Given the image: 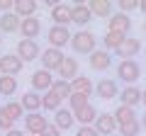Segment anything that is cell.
Instances as JSON below:
<instances>
[{"mask_svg": "<svg viewBox=\"0 0 146 136\" xmlns=\"http://www.w3.org/2000/svg\"><path fill=\"white\" fill-rule=\"evenodd\" d=\"M51 124V121L46 119V117L42 114V112H32V114H25V129L29 131V134L34 136H42L44 131H46V126Z\"/></svg>", "mask_w": 146, "mask_h": 136, "instance_id": "obj_8", "label": "cell"}, {"mask_svg": "<svg viewBox=\"0 0 146 136\" xmlns=\"http://www.w3.org/2000/svg\"><path fill=\"white\" fill-rule=\"evenodd\" d=\"M17 78L15 75H0V97H12L17 92Z\"/></svg>", "mask_w": 146, "mask_h": 136, "instance_id": "obj_26", "label": "cell"}, {"mask_svg": "<svg viewBox=\"0 0 146 136\" xmlns=\"http://www.w3.org/2000/svg\"><path fill=\"white\" fill-rule=\"evenodd\" d=\"M98 114H100V112L95 110L93 105H88V107H83V110L76 112V121H78L80 126H93L95 119H98Z\"/></svg>", "mask_w": 146, "mask_h": 136, "instance_id": "obj_24", "label": "cell"}, {"mask_svg": "<svg viewBox=\"0 0 146 136\" xmlns=\"http://www.w3.org/2000/svg\"><path fill=\"white\" fill-rule=\"evenodd\" d=\"M3 110L7 112V117H12V119H25V107L20 105V102H5V107Z\"/></svg>", "mask_w": 146, "mask_h": 136, "instance_id": "obj_33", "label": "cell"}, {"mask_svg": "<svg viewBox=\"0 0 146 136\" xmlns=\"http://www.w3.org/2000/svg\"><path fill=\"white\" fill-rule=\"evenodd\" d=\"M29 136H34V134H29Z\"/></svg>", "mask_w": 146, "mask_h": 136, "instance_id": "obj_45", "label": "cell"}, {"mask_svg": "<svg viewBox=\"0 0 146 136\" xmlns=\"http://www.w3.org/2000/svg\"><path fill=\"white\" fill-rule=\"evenodd\" d=\"M78 71H80V63H78V58H73V56H66L63 58V63H61V68H58L56 73H58V78L61 80H76L78 78Z\"/></svg>", "mask_w": 146, "mask_h": 136, "instance_id": "obj_14", "label": "cell"}, {"mask_svg": "<svg viewBox=\"0 0 146 136\" xmlns=\"http://www.w3.org/2000/svg\"><path fill=\"white\" fill-rule=\"evenodd\" d=\"M144 34H146V22H144Z\"/></svg>", "mask_w": 146, "mask_h": 136, "instance_id": "obj_44", "label": "cell"}, {"mask_svg": "<svg viewBox=\"0 0 146 136\" xmlns=\"http://www.w3.org/2000/svg\"><path fill=\"white\" fill-rule=\"evenodd\" d=\"M46 39H49V46H51V49H58V51H63V46H71L73 34L68 32V27L51 24V27H49V32H46Z\"/></svg>", "mask_w": 146, "mask_h": 136, "instance_id": "obj_3", "label": "cell"}, {"mask_svg": "<svg viewBox=\"0 0 146 136\" xmlns=\"http://www.w3.org/2000/svg\"><path fill=\"white\" fill-rule=\"evenodd\" d=\"M95 131H98L100 136H112L117 131V119L112 112H102V114H98V119H95Z\"/></svg>", "mask_w": 146, "mask_h": 136, "instance_id": "obj_12", "label": "cell"}, {"mask_svg": "<svg viewBox=\"0 0 146 136\" xmlns=\"http://www.w3.org/2000/svg\"><path fill=\"white\" fill-rule=\"evenodd\" d=\"M88 63H90V68H93V71H98V73L110 71V68H112V53L105 51V49H98V51L90 53Z\"/></svg>", "mask_w": 146, "mask_h": 136, "instance_id": "obj_13", "label": "cell"}, {"mask_svg": "<svg viewBox=\"0 0 146 136\" xmlns=\"http://www.w3.org/2000/svg\"><path fill=\"white\" fill-rule=\"evenodd\" d=\"M139 121H141V129H146V112L141 114V119H139Z\"/></svg>", "mask_w": 146, "mask_h": 136, "instance_id": "obj_42", "label": "cell"}, {"mask_svg": "<svg viewBox=\"0 0 146 136\" xmlns=\"http://www.w3.org/2000/svg\"><path fill=\"white\" fill-rule=\"evenodd\" d=\"M141 105H144V107H146V88H144V90H141Z\"/></svg>", "mask_w": 146, "mask_h": 136, "instance_id": "obj_40", "label": "cell"}, {"mask_svg": "<svg viewBox=\"0 0 146 136\" xmlns=\"http://www.w3.org/2000/svg\"><path fill=\"white\" fill-rule=\"evenodd\" d=\"M117 78H119L122 83H127V85H134L136 80L141 78V66L136 63V58H124V61H119V66H117Z\"/></svg>", "mask_w": 146, "mask_h": 136, "instance_id": "obj_2", "label": "cell"}, {"mask_svg": "<svg viewBox=\"0 0 146 136\" xmlns=\"http://www.w3.org/2000/svg\"><path fill=\"white\" fill-rule=\"evenodd\" d=\"M42 97H44V112H58V110H61V102H63V100H58L51 90L44 92Z\"/></svg>", "mask_w": 146, "mask_h": 136, "instance_id": "obj_32", "label": "cell"}, {"mask_svg": "<svg viewBox=\"0 0 146 136\" xmlns=\"http://www.w3.org/2000/svg\"><path fill=\"white\" fill-rule=\"evenodd\" d=\"M36 10H39V5H36L34 0H15V15L22 17V20L36 17Z\"/></svg>", "mask_w": 146, "mask_h": 136, "instance_id": "obj_22", "label": "cell"}, {"mask_svg": "<svg viewBox=\"0 0 146 136\" xmlns=\"http://www.w3.org/2000/svg\"><path fill=\"white\" fill-rule=\"evenodd\" d=\"M22 68H25V61H22L17 53H5L0 56V75H20Z\"/></svg>", "mask_w": 146, "mask_h": 136, "instance_id": "obj_6", "label": "cell"}, {"mask_svg": "<svg viewBox=\"0 0 146 136\" xmlns=\"http://www.w3.org/2000/svg\"><path fill=\"white\" fill-rule=\"evenodd\" d=\"M95 95L100 100H115L119 97V85H117L115 78H100L95 83Z\"/></svg>", "mask_w": 146, "mask_h": 136, "instance_id": "obj_7", "label": "cell"}, {"mask_svg": "<svg viewBox=\"0 0 146 136\" xmlns=\"http://www.w3.org/2000/svg\"><path fill=\"white\" fill-rule=\"evenodd\" d=\"M117 131H119V136H139L141 134V121L134 119V121H127V124H119Z\"/></svg>", "mask_w": 146, "mask_h": 136, "instance_id": "obj_31", "label": "cell"}, {"mask_svg": "<svg viewBox=\"0 0 146 136\" xmlns=\"http://www.w3.org/2000/svg\"><path fill=\"white\" fill-rule=\"evenodd\" d=\"M29 80H32V90H34V92H39V95L49 92V90L54 88V83H56V78H54V75L49 73V71H44V68L34 71Z\"/></svg>", "mask_w": 146, "mask_h": 136, "instance_id": "obj_5", "label": "cell"}, {"mask_svg": "<svg viewBox=\"0 0 146 136\" xmlns=\"http://www.w3.org/2000/svg\"><path fill=\"white\" fill-rule=\"evenodd\" d=\"M71 88H73V92H80V95H93L95 92V83L90 78H85V75H78L76 80H71Z\"/></svg>", "mask_w": 146, "mask_h": 136, "instance_id": "obj_25", "label": "cell"}, {"mask_svg": "<svg viewBox=\"0 0 146 136\" xmlns=\"http://www.w3.org/2000/svg\"><path fill=\"white\" fill-rule=\"evenodd\" d=\"M127 37H122V34H117V32H107L102 37V46H105V51H117V49L122 46V42H124Z\"/></svg>", "mask_w": 146, "mask_h": 136, "instance_id": "obj_27", "label": "cell"}, {"mask_svg": "<svg viewBox=\"0 0 146 136\" xmlns=\"http://www.w3.org/2000/svg\"><path fill=\"white\" fill-rule=\"evenodd\" d=\"M0 12H3V15L15 12V0H0Z\"/></svg>", "mask_w": 146, "mask_h": 136, "instance_id": "obj_36", "label": "cell"}, {"mask_svg": "<svg viewBox=\"0 0 146 136\" xmlns=\"http://www.w3.org/2000/svg\"><path fill=\"white\" fill-rule=\"evenodd\" d=\"M117 10H119V12H124V15H129V12L139 10V3H136V0H119Z\"/></svg>", "mask_w": 146, "mask_h": 136, "instance_id": "obj_35", "label": "cell"}, {"mask_svg": "<svg viewBox=\"0 0 146 136\" xmlns=\"http://www.w3.org/2000/svg\"><path fill=\"white\" fill-rule=\"evenodd\" d=\"M20 105L25 107V112H27V114H32V112H39V110L44 107V97H42L39 92H34V90H29V92H25V95H22Z\"/></svg>", "mask_w": 146, "mask_h": 136, "instance_id": "obj_16", "label": "cell"}, {"mask_svg": "<svg viewBox=\"0 0 146 136\" xmlns=\"http://www.w3.org/2000/svg\"><path fill=\"white\" fill-rule=\"evenodd\" d=\"M15 53L25 63H29V61H36V58L42 56V49H39V44H36L34 39H20L17 46H15Z\"/></svg>", "mask_w": 146, "mask_h": 136, "instance_id": "obj_4", "label": "cell"}, {"mask_svg": "<svg viewBox=\"0 0 146 136\" xmlns=\"http://www.w3.org/2000/svg\"><path fill=\"white\" fill-rule=\"evenodd\" d=\"M51 92L56 95L58 100H68V97L73 95V88H71V83H68V80H61V78H56V83H54Z\"/></svg>", "mask_w": 146, "mask_h": 136, "instance_id": "obj_29", "label": "cell"}, {"mask_svg": "<svg viewBox=\"0 0 146 136\" xmlns=\"http://www.w3.org/2000/svg\"><path fill=\"white\" fill-rule=\"evenodd\" d=\"M73 22L83 29L88 22H93V12H90V7L85 5V3H76L73 5Z\"/></svg>", "mask_w": 146, "mask_h": 136, "instance_id": "obj_21", "label": "cell"}, {"mask_svg": "<svg viewBox=\"0 0 146 136\" xmlns=\"http://www.w3.org/2000/svg\"><path fill=\"white\" fill-rule=\"evenodd\" d=\"M54 124H56L61 131H68V129H73V124H76V114H73L71 110H66V107H61L58 112H54Z\"/></svg>", "mask_w": 146, "mask_h": 136, "instance_id": "obj_19", "label": "cell"}, {"mask_svg": "<svg viewBox=\"0 0 146 136\" xmlns=\"http://www.w3.org/2000/svg\"><path fill=\"white\" fill-rule=\"evenodd\" d=\"M68 105H71V112L76 114L78 110H83V107L90 105V97L88 95H80V92H73L71 97H68Z\"/></svg>", "mask_w": 146, "mask_h": 136, "instance_id": "obj_30", "label": "cell"}, {"mask_svg": "<svg viewBox=\"0 0 146 136\" xmlns=\"http://www.w3.org/2000/svg\"><path fill=\"white\" fill-rule=\"evenodd\" d=\"M51 22L58 27H68L73 22V5H66V3H56L51 7Z\"/></svg>", "mask_w": 146, "mask_h": 136, "instance_id": "obj_11", "label": "cell"}, {"mask_svg": "<svg viewBox=\"0 0 146 136\" xmlns=\"http://www.w3.org/2000/svg\"><path fill=\"white\" fill-rule=\"evenodd\" d=\"M5 136H25V131H20V129H12V131H7Z\"/></svg>", "mask_w": 146, "mask_h": 136, "instance_id": "obj_39", "label": "cell"}, {"mask_svg": "<svg viewBox=\"0 0 146 136\" xmlns=\"http://www.w3.org/2000/svg\"><path fill=\"white\" fill-rule=\"evenodd\" d=\"M88 7L93 12V17H112L115 15V7H112L110 0H93V3H88Z\"/></svg>", "mask_w": 146, "mask_h": 136, "instance_id": "obj_23", "label": "cell"}, {"mask_svg": "<svg viewBox=\"0 0 146 136\" xmlns=\"http://www.w3.org/2000/svg\"><path fill=\"white\" fill-rule=\"evenodd\" d=\"M42 136H61V129H58V126H56V124L51 121V124L46 126V131H44Z\"/></svg>", "mask_w": 146, "mask_h": 136, "instance_id": "obj_38", "label": "cell"}, {"mask_svg": "<svg viewBox=\"0 0 146 136\" xmlns=\"http://www.w3.org/2000/svg\"><path fill=\"white\" fill-rule=\"evenodd\" d=\"M15 129V119H12V117H7V112L3 110V107H0V131H12Z\"/></svg>", "mask_w": 146, "mask_h": 136, "instance_id": "obj_34", "label": "cell"}, {"mask_svg": "<svg viewBox=\"0 0 146 136\" xmlns=\"http://www.w3.org/2000/svg\"><path fill=\"white\" fill-rule=\"evenodd\" d=\"M112 114H115V119H117V126H119V124H127V121L139 119V117H136V112H134V107H124V105H119Z\"/></svg>", "mask_w": 146, "mask_h": 136, "instance_id": "obj_28", "label": "cell"}, {"mask_svg": "<svg viewBox=\"0 0 146 136\" xmlns=\"http://www.w3.org/2000/svg\"><path fill=\"white\" fill-rule=\"evenodd\" d=\"M76 136H100V134L95 131V126H80V129L76 131Z\"/></svg>", "mask_w": 146, "mask_h": 136, "instance_id": "obj_37", "label": "cell"}, {"mask_svg": "<svg viewBox=\"0 0 146 136\" xmlns=\"http://www.w3.org/2000/svg\"><path fill=\"white\" fill-rule=\"evenodd\" d=\"M107 24H110L107 32H117V34H122V37H129V32H131V17L117 10L115 15L107 20Z\"/></svg>", "mask_w": 146, "mask_h": 136, "instance_id": "obj_10", "label": "cell"}, {"mask_svg": "<svg viewBox=\"0 0 146 136\" xmlns=\"http://www.w3.org/2000/svg\"><path fill=\"white\" fill-rule=\"evenodd\" d=\"M139 51H141V42H139V39H134V37H127L124 42H122V46L117 49L115 53L124 61V58H134Z\"/></svg>", "mask_w": 146, "mask_h": 136, "instance_id": "obj_17", "label": "cell"}, {"mask_svg": "<svg viewBox=\"0 0 146 136\" xmlns=\"http://www.w3.org/2000/svg\"><path fill=\"white\" fill-rule=\"evenodd\" d=\"M22 27V17H17L15 12H7V15H0V32L3 34H15Z\"/></svg>", "mask_w": 146, "mask_h": 136, "instance_id": "obj_18", "label": "cell"}, {"mask_svg": "<svg viewBox=\"0 0 146 136\" xmlns=\"http://www.w3.org/2000/svg\"><path fill=\"white\" fill-rule=\"evenodd\" d=\"M20 34L22 39H34L42 34V20L39 17H27V20H22V27H20Z\"/></svg>", "mask_w": 146, "mask_h": 136, "instance_id": "obj_15", "label": "cell"}, {"mask_svg": "<svg viewBox=\"0 0 146 136\" xmlns=\"http://www.w3.org/2000/svg\"><path fill=\"white\" fill-rule=\"evenodd\" d=\"M139 10L144 12V15H146V0H141V3H139Z\"/></svg>", "mask_w": 146, "mask_h": 136, "instance_id": "obj_41", "label": "cell"}, {"mask_svg": "<svg viewBox=\"0 0 146 136\" xmlns=\"http://www.w3.org/2000/svg\"><path fill=\"white\" fill-rule=\"evenodd\" d=\"M71 49L76 53L90 56L93 51H98V37H95L93 32H88V29H78L73 34V39H71Z\"/></svg>", "mask_w": 146, "mask_h": 136, "instance_id": "obj_1", "label": "cell"}, {"mask_svg": "<svg viewBox=\"0 0 146 136\" xmlns=\"http://www.w3.org/2000/svg\"><path fill=\"white\" fill-rule=\"evenodd\" d=\"M63 51H58V49H44V53L39 56V61H42V68L44 71H49V73H54V71H58L61 68V63H63Z\"/></svg>", "mask_w": 146, "mask_h": 136, "instance_id": "obj_9", "label": "cell"}, {"mask_svg": "<svg viewBox=\"0 0 146 136\" xmlns=\"http://www.w3.org/2000/svg\"><path fill=\"white\" fill-rule=\"evenodd\" d=\"M0 44H3V32H0Z\"/></svg>", "mask_w": 146, "mask_h": 136, "instance_id": "obj_43", "label": "cell"}, {"mask_svg": "<svg viewBox=\"0 0 146 136\" xmlns=\"http://www.w3.org/2000/svg\"><path fill=\"white\" fill-rule=\"evenodd\" d=\"M119 100L124 107H136V105H141V90L136 85H127V88H122Z\"/></svg>", "mask_w": 146, "mask_h": 136, "instance_id": "obj_20", "label": "cell"}]
</instances>
